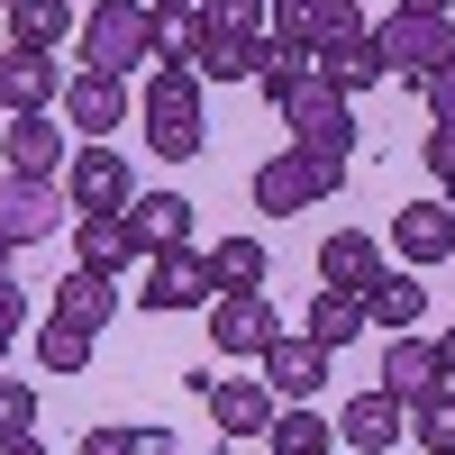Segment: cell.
Wrapping results in <instances>:
<instances>
[{"instance_id":"obj_30","label":"cell","mask_w":455,"mask_h":455,"mask_svg":"<svg viewBox=\"0 0 455 455\" xmlns=\"http://www.w3.org/2000/svg\"><path fill=\"white\" fill-rule=\"evenodd\" d=\"M264 437H274V455H337V428L328 419H310V410H274V428H264Z\"/></svg>"},{"instance_id":"obj_19","label":"cell","mask_w":455,"mask_h":455,"mask_svg":"<svg viewBox=\"0 0 455 455\" xmlns=\"http://www.w3.org/2000/svg\"><path fill=\"white\" fill-rule=\"evenodd\" d=\"M392 246H401V264H437V255H455V210H446V201H410V210L392 219Z\"/></svg>"},{"instance_id":"obj_42","label":"cell","mask_w":455,"mask_h":455,"mask_svg":"<svg viewBox=\"0 0 455 455\" xmlns=\"http://www.w3.org/2000/svg\"><path fill=\"white\" fill-rule=\"evenodd\" d=\"M401 10H428V19H446V0H401Z\"/></svg>"},{"instance_id":"obj_47","label":"cell","mask_w":455,"mask_h":455,"mask_svg":"<svg viewBox=\"0 0 455 455\" xmlns=\"http://www.w3.org/2000/svg\"><path fill=\"white\" fill-rule=\"evenodd\" d=\"M446 28H455V19H446Z\"/></svg>"},{"instance_id":"obj_14","label":"cell","mask_w":455,"mask_h":455,"mask_svg":"<svg viewBox=\"0 0 455 455\" xmlns=\"http://www.w3.org/2000/svg\"><path fill=\"white\" fill-rule=\"evenodd\" d=\"M337 437H347L355 455H383V446H401V437H410V410H401V401H392L383 383H373V392H355V401H347Z\"/></svg>"},{"instance_id":"obj_32","label":"cell","mask_w":455,"mask_h":455,"mask_svg":"<svg viewBox=\"0 0 455 455\" xmlns=\"http://www.w3.org/2000/svg\"><path fill=\"white\" fill-rule=\"evenodd\" d=\"M410 437H419L428 455H455V392H446V383L410 401Z\"/></svg>"},{"instance_id":"obj_9","label":"cell","mask_w":455,"mask_h":455,"mask_svg":"<svg viewBox=\"0 0 455 455\" xmlns=\"http://www.w3.org/2000/svg\"><path fill=\"white\" fill-rule=\"evenodd\" d=\"M283 337V319H274V300L264 291H219L210 300V347L219 355H264Z\"/></svg>"},{"instance_id":"obj_35","label":"cell","mask_w":455,"mask_h":455,"mask_svg":"<svg viewBox=\"0 0 455 455\" xmlns=\"http://www.w3.org/2000/svg\"><path fill=\"white\" fill-rule=\"evenodd\" d=\"M201 19H210V28H246V36H264V0H201Z\"/></svg>"},{"instance_id":"obj_22","label":"cell","mask_w":455,"mask_h":455,"mask_svg":"<svg viewBox=\"0 0 455 455\" xmlns=\"http://www.w3.org/2000/svg\"><path fill=\"white\" fill-rule=\"evenodd\" d=\"M201 401H210V419L228 437H264V428H274V392H264V383H228V373H219Z\"/></svg>"},{"instance_id":"obj_31","label":"cell","mask_w":455,"mask_h":455,"mask_svg":"<svg viewBox=\"0 0 455 455\" xmlns=\"http://www.w3.org/2000/svg\"><path fill=\"white\" fill-rule=\"evenodd\" d=\"M92 337H100V328L46 319V328H36V364H46V373H83V364H92Z\"/></svg>"},{"instance_id":"obj_33","label":"cell","mask_w":455,"mask_h":455,"mask_svg":"<svg viewBox=\"0 0 455 455\" xmlns=\"http://www.w3.org/2000/svg\"><path fill=\"white\" fill-rule=\"evenodd\" d=\"M310 73H319V55H310V46H264V73H255V83H264V100L283 109L300 83H310Z\"/></svg>"},{"instance_id":"obj_28","label":"cell","mask_w":455,"mask_h":455,"mask_svg":"<svg viewBox=\"0 0 455 455\" xmlns=\"http://www.w3.org/2000/svg\"><path fill=\"white\" fill-rule=\"evenodd\" d=\"M210 291H264V237H219L210 246Z\"/></svg>"},{"instance_id":"obj_25","label":"cell","mask_w":455,"mask_h":455,"mask_svg":"<svg viewBox=\"0 0 455 455\" xmlns=\"http://www.w3.org/2000/svg\"><path fill=\"white\" fill-rule=\"evenodd\" d=\"M337 10H347V0H264V36H274V46H319Z\"/></svg>"},{"instance_id":"obj_2","label":"cell","mask_w":455,"mask_h":455,"mask_svg":"<svg viewBox=\"0 0 455 455\" xmlns=\"http://www.w3.org/2000/svg\"><path fill=\"white\" fill-rule=\"evenodd\" d=\"M337 182H347V156H310V146H283L274 164H255V210H264V219L319 210Z\"/></svg>"},{"instance_id":"obj_37","label":"cell","mask_w":455,"mask_h":455,"mask_svg":"<svg viewBox=\"0 0 455 455\" xmlns=\"http://www.w3.org/2000/svg\"><path fill=\"white\" fill-rule=\"evenodd\" d=\"M419 100H428V119H437V128H455V55H446L428 83H419Z\"/></svg>"},{"instance_id":"obj_4","label":"cell","mask_w":455,"mask_h":455,"mask_svg":"<svg viewBox=\"0 0 455 455\" xmlns=\"http://www.w3.org/2000/svg\"><path fill=\"white\" fill-rule=\"evenodd\" d=\"M146 0H92L83 10V64L92 73H146Z\"/></svg>"},{"instance_id":"obj_34","label":"cell","mask_w":455,"mask_h":455,"mask_svg":"<svg viewBox=\"0 0 455 455\" xmlns=\"http://www.w3.org/2000/svg\"><path fill=\"white\" fill-rule=\"evenodd\" d=\"M10 428H36V383L0 373V437H10Z\"/></svg>"},{"instance_id":"obj_46","label":"cell","mask_w":455,"mask_h":455,"mask_svg":"<svg viewBox=\"0 0 455 455\" xmlns=\"http://www.w3.org/2000/svg\"><path fill=\"white\" fill-rule=\"evenodd\" d=\"M0 10H10V0H0Z\"/></svg>"},{"instance_id":"obj_13","label":"cell","mask_w":455,"mask_h":455,"mask_svg":"<svg viewBox=\"0 0 455 455\" xmlns=\"http://www.w3.org/2000/svg\"><path fill=\"white\" fill-rule=\"evenodd\" d=\"M373 383H383V392H392V401L410 410V401H419V392H437V383H446V355L428 347L419 328H401L392 347H383V373H373Z\"/></svg>"},{"instance_id":"obj_27","label":"cell","mask_w":455,"mask_h":455,"mask_svg":"<svg viewBox=\"0 0 455 455\" xmlns=\"http://www.w3.org/2000/svg\"><path fill=\"white\" fill-rule=\"evenodd\" d=\"M201 36H210L201 10H146V46H156V64H192Z\"/></svg>"},{"instance_id":"obj_29","label":"cell","mask_w":455,"mask_h":455,"mask_svg":"<svg viewBox=\"0 0 455 455\" xmlns=\"http://www.w3.org/2000/svg\"><path fill=\"white\" fill-rule=\"evenodd\" d=\"M310 337H319L328 355L355 347V337H364V291H319V300H310Z\"/></svg>"},{"instance_id":"obj_7","label":"cell","mask_w":455,"mask_h":455,"mask_svg":"<svg viewBox=\"0 0 455 455\" xmlns=\"http://www.w3.org/2000/svg\"><path fill=\"white\" fill-rule=\"evenodd\" d=\"M64 228V182L55 173H0V237L10 246H36Z\"/></svg>"},{"instance_id":"obj_40","label":"cell","mask_w":455,"mask_h":455,"mask_svg":"<svg viewBox=\"0 0 455 455\" xmlns=\"http://www.w3.org/2000/svg\"><path fill=\"white\" fill-rule=\"evenodd\" d=\"M0 455H46V446H36V428H10V437H0Z\"/></svg>"},{"instance_id":"obj_10","label":"cell","mask_w":455,"mask_h":455,"mask_svg":"<svg viewBox=\"0 0 455 455\" xmlns=\"http://www.w3.org/2000/svg\"><path fill=\"white\" fill-rule=\"evenodd\" d=\"M0 156H10V173H64L73 137L55 128V109H10V128H0Z\"/></svg>"},{"instance_id":"obj_43","label":"cell","mask_w":455,"mask_h":455,"mask_svg":"<svg viewBox=\"0 0 455 455\" xmlns=\"http://www.w3.org/2000/svg\"><path fill=\"white\" fill-rule=\"evenodd\" d=\"M146 10H201V0H146Z\"/></svg>"},{"instance_id":"obj_18","label":"cell","mask_w":455,"mask_h":455,"mask_svg":"<svg viewBox=\"0 0 455 455\" xmlns=\"http://www.w3.org/2000/svg\"><path fill=\"white\" fill-rule=\"evenodd\" d=\"M192 201H182V192H137L128 201V228H137V246L146 255H164V246H192Z\"/></svg>"},{"instance_id":"obj_44","label":"cell","mask_w":455,"mask_h":455,"mask_svg":"<svg viewBox=\"0 0 455 455\" xmlns=\"http://www.w3.org/2000/svg\"><path fill=\"white\" fill-rule=\"evenodd\" d=\"M0 274H10V237H0Z\"/></svg>"},{"instance_id":"obj_38","label":"cell","mask_w":455,"mask_h":455,"mask_svg":"<svg viewBox=\"0 0 455 455\" xmlns=\"http://www.w3.org/2000/svg\"><path fill=\"white\" fill-rule=\"evenodd\" d=\"M73 455H146V428H92Z\"/></svg>"},{"instance_id":"obj_5","label":"cell","mask_w":455,"mask_h":455,"mask_svg":"<svg viewBox=\"0 0 455 455\" xmlns=\"http://www.w3.org/2000/svg\"><path fill=\"white\" fill-rule=\"evenodd\" d=\"M373 46H383V73H401V83H428V73L455 55V28L428 19V10H392L383 28H373Z\"/></svg>"},{"instance_id":"obj_41","label":"cell","mask_w":455,"mask_h":455,"mask_svg":"<svg viewBox=\"0 0 455 455\" xmlns=\"http://www.w3.org/2000/svg\"><path fill=\"white\" fill-rule=\"evenodd\" d=\"M437 355H446V392H455V328H446V337H437Z\"/></svg>"},{"instance_id":"obj_20","label":"cell","mask_w":455,"mask_h":455,"mask_svg":"<svg viewBox=\"0 0 455 455\" xmlns=\"http://www.w3.org/2000/svg\"><path fill=\"white\" fill-rule=\"evenodd\" d=\"M373 274H383V246H373L364 228H337V237L319 246V283L328 291H364Z\"/></svg>"},{"instance_id":"obj_6","label":"cell","mask_w":455,"mask_h":455,"mask_svg":"<svg viewBox=\"0 0 455 455\" xmlns=\"http://www.w3.org/2000/svg\"><path fill=\"white\" fill-rule=\"evenodd\" d=\"M310 55H319V73H328V83L347 92V100L383 83V46H373V28H364V10H337V19H328V36H319Z\"/></svg>"},{"instance_id":"obj_39","label":"cell","mask_w":455,"mask_h":455,"mask_svg":"<svg viewBox=\"0 0 455 455\" xmlns=\"http://www.w3.org/2000/svg\"><path fill=\"white\" fill-rule=\"evenodd\" d=\"M19 328H28V291L0 274V355H10V337H19Z\"/></svg>"},{"instance_id":"obj_17","label":"cell","mask_w":455,"mask_h":455,"mask_svg":"<svg viewBox=\"0 0 455 455\" xmlns=\"http://www.w3.org/2000/svg\"><path fill=\"white\" fill-rule=\"evenodd\" d=\"M73 255H83L92 274H109V283H119V274H128V264H137L146 246H137L128 210H109V219H73Z\"/></svg>"},{"instance_id":"obj_1","label":"cell","mask_w":455,"mask_h":455,"mask_svg":"<svg viewBox=\"0 0 455 455\" xmlns=\"http://www.w3.org/2000/svg\"><path fill=\"white\" fill-rule=\"evenodd\" d=\"M146 146H156L164 164H192L210 128H201V73L192 64H156L146 73Z\"/></svg>"},{"instance_id":"obj_24","label":"cell","mask_w":455,"mask_h":455,"mask_svg":"<svg viewBox=\"0 0 455 455\" xmlns=\"http://www.w3.org/2000/svg\"><path fill=\"white\" fill-rule=\"evenodd\" d=\"M55 319H73V328H109V319H119V283L92 274V264H83V274H64V283H55Z\"/></svg>"},{"instance_id":"obj_16","label":"cell","mask_w":455,"mask_h":455,"mask_svg":"<svg viewBox=\"0 0 455 455\" xmlns=\"http://www.w3.org/2000/svg\"><path fill=\"white\" fill-rule=\"evenodd\" d=\"M55 100H64L55 55H36V46H10V55H0V109H55Z\"/></svg>"},{"instance_id":"obj_26","label":"cell","mask_w":455,"mask_h":455,"mask_svg":"<svg viewBox=\"0 0 455 455\" xmlns=\"http://www.w3.org/2000/svg\"><path fill=\"white\" fill-rule=\"evenodd\" d=\"M64 36H73V0H10V46L55 55Z\"/></svg>"},{"instance_id":"obj_36","label":"cell","mask_w":455,"mask_h":455,"mask_svg":"<svg viewBox=\"0 0 455 455\" xmlns=\"http://www.w3.org/2000/svg\"><path fill=\"white\" fill-rule=\"evenodd\" d=\"M428 173H437V201H455V128H428Z\"/></svg>"},{"instance_id":"obj_3","label":"cell","mask_w":455,"mask_h":455,"mask_svg":"<svg viewBox=\"0 0 455 455\" xmlns=\"http://www.w3.org/2000/svg\"><path fill=\"white\" fill-rule=\"evenodd\" d=\"M283 128L291 146H310V156H355V100L328 83V73H310L291 100H283Z\"/></svg>"},{"instance_id":"obj_15","label":"cell","mask_w":455,"mask_h":455,"mask_svg":"<svg viewBox=\"0 0 455 455\" xmlns=\"http://www.w3.org/2000/svg\"><path fill=\"white\" fill-rule=\"evenodd\" d=\"M319 383H328V347H319V337H274V347H264V392L310 401Z\"/></svg>"},{"instance_id":"obj_45","label":"cell","mask_w":455,"mask_h":455,"mask_svg":"<svg viewBox=\"0 0 455 455\" xmlns=\"http://www.w3.org/2000/svg\"><path fill=\"white\" fill-rule=\"evenodd\" d=\"M347 10H364V0H347Z\"/></svg>"},{"instance_id":"obj_12","label":"cell","mask_w":455,"mask_h":455,"mask_svg":"<svg viewBox=\"0 0 455 455\" xmlns=\"http://www.w3.org/2000/svg\"><path fill=\"white\" fill-rule=\"evenodd\" d=\"M201 300H210V255L192 246L146 255V310H201Z\"/></svg>"},{"instance_id":"obj_21","label":"cell","mask_w":455,"mask_h":455,"mask_svg":"<svg viewBox=\"0 0 455 455\" xmlns=\"http://www.w3.org/2000/svg\"><path fill=\"white\" fill-rule=\"evenodd\" d=\"M264 46H274V36L210 28V36H201V55H192V73H201V83H210V73H219V83H246V73H264Z\"/></svg>"},{"instance_id":"obj_8","label":"cell","mask_w":455,"mask_h":455,"mask_svg":"<svg viewBox=\"0 0 455 455\" xmlns=\"http://www.w3.org/2000/svg\"><path fill=\"white\" fill-rule=\"evenodd\" d=\"M137 201V173L119 146H73V219H109Z\"/></svg>"},{"instance_id":"obj_11","label":"cell","mask_w":455,"mask_h":455,"mask_svg":"<svg viewBox=\"0 0 455 455\" xmlns=\"http://www.w3.org/2000/svg\"><path fill=\"white\" fill-rule=\"evenodd\" d=\"M64 119L73 128H83V137H109V128H119L128 119V73H64Z\"/></svg>"},{"instance_id":"obj_23","label":"cell","mask_w":455,"mask_h":455,"mask_svg":"<svg viewBox=\"0 0 455 455\" xmlns=\"http://www.w3.org/2000/svg\"><path fill=\"white\" fill-rule=\"evenodd\" d=\"M419 310H428L419 264H410V274H373V283H364V319H383L392 337H401V328H419Z\"/></svg>"}]
</instances>
